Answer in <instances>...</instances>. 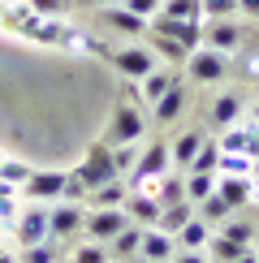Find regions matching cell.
<instances>
[{"instance_id": "1", "label": "cell", "mask_w": 259, "mask_h": 263, "mask_svg": "<svg viewBox=\"0 0 259 263\" xmlns=\"http://www.w3.org/2000/svg\"><path fill=\"white\" fill-rule=\"evenodd\" d=\"M143 134H147V117H143V108H138V100L117 104L113 117H108L104 142H108V147H121V142H138Z\"/></svg>"}, {"instance_id": "2", "label": "cell", "mask_w": 259, "mask_h": 263, "mask_svg": "<svg viewBox=\"0 0 259 263\" xmlns=\"http://www.w3.org/2000/svg\"><path fill=\"white\" fill-rule=\"evenodd\" d=\"M95 26L108 30V35H125V39H143V35H147V17L134 13V9H125L121 0H117V5L95 9Z\"/></svg>"}, {"instance_id": "3", "label": "cell", "mask_w": 259, "mask_h": 263, "mask_svg": "<svg viewBox=\"0 0 259 263\" xmlns=\"http://www.w3.org/2000/svg\"><path fill=\"white\" fill-rule=\"evenodd\" d=\"M108 61H113V69L121 73V78H130V82L147 78V73L160 65V57L147 48V43H125V48H113V52H108Z\"/></svg>"}, {"instance_id": "4", "label": "cell", "mask_w": 259, "mask_h": 263, "mask_svg": "<svg viewBox=\"0 0 259 263\" xmlns=\"http://www.w3.org/2000/svg\"><path fill=\"white\" fill-rule=\"evenodd\" d=\"M186 73H190V82H199V86H216L229 73V57L216 52V48H194L190 61H186Z\"/></svg>"}, {"instance_id": "5", "label": "cell", "mask_w": 259, "mask_h": 263, "mask_svg": "<svg viewBox=\"0 0 259 263\" xmlns=\"http://www.w3.org/2000/svg\"><path fill=\"white\" fill-rule=\"evenodd\" d=\"M73 173H78V177L86 181V190H91V185H104V181H113V177H121V173H117V164H113V147H108L104 138L86 147V160H82Z\"/></svg>"}, {"instance_id": "6", "label": "cell", "mask_w": 259, "mask_h": 263, "mask_svg": "<svg viewBox=\"0 0 259 263\" xmlns=\"http://www.w3.org/2000/svg\"><path fill=\"white\" fill-rule=\"evenodd\" d=\"M147 30H156V35H169V39H177L181 48H203V22H194V17H169V13H156L147 22Z\"/></svg>"}, {"instance_id": "7", "label": "cell", "mask_w": 259, "mask_h": 263, "mask_svg": "<svg viewBox=\"0 0 259 263\" xmlns=\"http://www.w3.org/2000/svg\"><path fill=\"white\" fill-rule=\"evenodd\" d=\"M242 39H246V30L233 17H203V48H216L225 57H233L242 48Z\"/></svg>"}, {"instance_id": "8", "label": "cell", "mask_w": 259, "mask_h": 263, "mask_svg": "<svg viewBox=\"0 0 259 263\" xmlns=\"http://www.w3.org/2000/svg\"><path fill=\"white\" fill-rule=\"evenodd\" d=\"M169 168H173V160H169V142H151V147H143V151H138V164L130 168V185L160 181Z\"/></svg>"}, {"instance_id": "9", "label": "cell", "mask_w": 259, "mask_h": 263, "mask_svg": "<svg viewBox=\"0 0 259 263\" xmlns=\"http://www.w3.org/2000/svg\"><path fill=\"white\" fill-rule=\"evenodd\" d=\"M65 177H69V173H57V168H30V177L22 181V199H26V203H57L61 190H65Z\"/></svg>"}, {"instance_id": "10", "label": "cell", "mask_w": 259, "mask_h": 263, "mask_svg": "<svg viewBox=\"0 0 259 263\" xmlns=\"http://www.w3.org/2000/svg\"><path fill=\"white\" fill-rule=\"evenodd\" d=\"M9 233L17 237L22 250L35 246V242H43V237H48V203H26V207L17 212V220H13Z\"/></svg>"}, {"instance_id": "11", "label": "cell", "mask_w": 259, "mask_h": 263, "mask_svg": "<svg viewBox=\"0 0 259 263\" xmlns=\"http://www.w3.org/2000/svg\"><path fill=\"white\" fill-rule=\"evenodd\" d=\"M82 220H86L82 203H69V199H57V203H48V237H57V242L73 237V233L82 229Z\"/></svg>"}, {"instance_id": "12", "label": "cell", "mask_w": 259, "mask_h": 263, "mask_svg": "<svg viewBox=\"0 0 259 263\" xmlns=\"http://www.w3.org/2000/svg\"><path fill=\"white\" fill-rule=\"evenodd\" d=\"M130 224V216L121 212V207H91V216H86L82 220V229H86V237H91V242H113L117 233H121V229Z\"/></svg>"}, {"instance_id": "13", "label": "cell", "mask_w": 259, "mask_h": 263, "mask_svg": "<svg viewBox=\"0 0 259 263\" xmlns=\"http://www.w3.org/2000/svg\"><path fill=\"white\" fill-rule=\"evenodd\" d=\"M246 117V95L242 91H220L212 100V112H208V125H216V129H229V125H237Z\"/></svg>"}, {"instance_id": "14", "label": "cell", "mask_w": 259, "mask_h": 263, "mask_svg": "<svg viewBox=\"0 0 259 263\" xmlns=\"http://www.w3.org/2000/svg\"><path fill=\"white\" fill-rule=\"evenodd\" d=\"M57 48H65V52H73V57H108V43L104 39H95L91 30H82V26H73V22H65V30H61V43Z\"/></svg>"}, {"instance_id": "15", "label": "cell", "mask_w": 259, "mask_h": 263, "mask_svg": "<svg viewBox=\"0 0 259 263\" xmlns=\"http://www.w3.org/2000/svg\"><path fill=\"white\" fill-rule=\"evenodd\" d=\"M220 151H242V156H259V125L251 121V117H242L237 125L220 129Z\"/></svg>"}, {"instance_id": "16", "label": "cell", "mask_w": 259, "mask_h": 263, "mask_svg": "<svg viewBox=\"0 0 259 263\" xmlns=\"http://www.w3.org/2000/svg\"><path fill=\"white\" fill-rule=\"evenodd\" d=\"M121 212L130 216L134 224H143V229H151L160 220V199L151 190H138V185H130V194H125V203H121Z\"/></svg>"}, {"instance_id": "17", "label": "cell", "mask_w": 259, "mask_h": 263, "mask_svg": "<svg viewBox=\"0 0 259 263\" xmlns=\"http://www.w3.org/2000/svg\"><path fill=\"white\" fill-rule=\"evenodd\" d=\"M203 138H208V129H181V134L169 142V160H173V168H177V173H186V168H190V160L199 156Z\"/></svg>"}, {"instance_id": "18", "label": "cell", "mask_w": 259, "mask_h": 263, "mask_svg": "<svg viewBox=\"0 0 259 263\" xmlns=\"http://www.w3.org/2000/svg\"><path fill=\"white\" fill-rule=\"evenodd\" d=\"M216 194L229 203V212H242V207L255 203V177H220L216 181Z\"/></svg>"}, {"instance_id": "19", "label": "cell", "mask_w": 259, "mask_h": 263, "mask_svg": "<svg viewBox=\"0 0 259 263\" xmlns=\"http://www.w3.org/2000/svg\"><path fill=\"white\" fill-rule=\"evenodd\" d=\"M186 100H190V91H186V86H181V78H177V82H173L156 104H151V112H156V125H173V121L181 117V108H186Z\"/></svg>"}, {"instance_id": "20", "label": "cell", "mask_w": 259, "mask_h": 263, "mask_svg": "<svg viewBox=\"0 0 259 263\" xmlns=\"http://www.w3.org/2000/svg\"><path fill=\"white\" fill-rule=\"evenodd\" d=\"M138 255H143V259H156V263H169L173 255H177V237L151 224V229H143V246H138Z\"/></svg>"}, {"instance_id": "21", "label": "cell", "mask_w": 259, "mask_h": 263, "mask_svg": "<svg viewBox=\"0 0 259 263\" xmlns=\"http://www.w3.org/2000/svg\"><path fill=\"white\" fill-rule=\"evenodd\" d=\"M177 78H181V73H173V69H160V65H156V69H151L147 78H138V82H134V91H138V104H147V108H151V104H156V100H160V95H164V91H169V86L177 82Z\"/></svg>"}, {"instance_id": "22", "label": "cell", "mask_w": 259, "mask_h": 263, "mask_svg": "<svg viewBox=\"0 0 259 263\" xmlns=\"http://www.w3.org/2000/svg\"><path fill=\"white\" fill-rule=\"evenodd\" d=\"M173 237H177V250H203V246H208V237H212V224L203 220L199 212H194V216H190V220L181 224Z\"/></svg>"}, {"instance_id": "23", "label": "cell", "mask_w": 259, "mask_h": 263, "mask_svg": "<svg viewBox=\"0 0 259 263\" xmlns=\"http://www.w3.org/2000/svg\"><path fill=\"white\" fill-rule=\"evenodd\" d=\"M138 246H143V224H134V220H130L121 233H117L113 242H108V255H113L117 263H125V259H134V255H138Z\"/></svg>"}, {"instance_id": "24", "label": "cell", "mask_w": 259, "mask_h": 263, "mask_svg": "<svg viewBox=\"0 0 259 263\" xmlns=\"http://www.w3.org/2000/svg\"><path fill=\"white\" fill-rule=\"evenodd\" d=\"M125 194H130V185H125L121 177H113V181L91 185V190H86V207H121Z\"/></svg>"}, {"instance_id": "25", "label": "cell", "mask_w": 259, "mask_h": 263, "mask_svg": "<svg viewBox=\"0 0 259 263\" xmlns=\"http://www.w3.org/2000/svg\"><path fill=\"white\" fill-rule=\"evenodd\" d=\"M143 39H147V48L156 52L160 61H169V65H186V61H190V48H181V43H177V39H169V35H156V30H147Z\"/></svg>"}, {"instance_id": "26", "label": "cell", "mask_w": 259, "mask_h": 263, "mask_svg": "<svg viewBox=\"0 0 259 263\" xmlns=\"http://www.w3.org/2000/svg\"><path fill=\"white\" fill-rule=\"evenodd\" d=\"M30 13H35V9H30L26 0H0V26L13 30V35H22V26L30 22Z\"/></svg>"}, {"instance_id": "27", "label": "cell", "mask_w": 259, "mask_h": 263, "mask_svg": "<svg viewBox=\"0 0 259 263\" xmlns=\"http://www.w3.org/2000/svg\"><path fill=\"white\" fill-rule=\"evenodd\" d=\"M216 173H220V177H251V173H255V156H242V151H220Z\"/></svg>"}, {"instance_id": "28", "label": "cell", "mask_w": 259, "mask_h": 263, "mask_svg": "<svg viewBox=\"0 0 259 263\" xmlns=\"http://www.w3.org/2000/svg\"><path fill=\"white\" fill-rule=\"evenodd\" d=\"M216 233H225V237H233V242H246V246H255L259 242V224H251V220H242V216H229L225 224H216Z\"/></svg>"}, {"instance_id": "29", "label": "cell", "mask_w": 259, "mask_h": 263, "mask_svg": "<svg viewBox=\"0 0 259 263\" xmlns=\"http://www.w3.org/2000/svg\"><path fill=\"white\" fill-rule=\"evenodd\" d=\"M216 181H220V173H186V199L203 203L208 194H216Z\"/></svg>"}, {"instance_id": "30", "label": "cell", "mask_w": 259, "mask_h": 263, "mask_svg": "<svg viewBox=\"0 0 259 263\" xmlns=\"http://www.w3.org/2000/svg\"><path fill=\"white\" fill-rule=\"evenodd\" d=\"M17 199H22V190H17L13 181L0 177V229H13V220H17Z\"/></svg>"}, {"instance_id": "31", "label": "cell", "mask_w": 259, "mask_h": 263, "mask_svg": "<svg viewBox=\"0 0 259 263\" xmlns=\"http://www.w3.org/2000/svg\"><path fill=\"white\" fill-rule=\"evenodd\" d=\"M17 263H61V246H57V237H43V242L26 246V250L17 255Z\"/></svg>"}, {"instance_id": "32", "label": "cell", "mask_w": 259, "mask_h": 263, "mask_svg": "<svg viewBox=\"0 0 259 263\" xmlns=\"http://www.w3.org/2000/svg\"><path fill=\"white\" fill-rule=\"evenodd\" d=\"M194 207H199V216H203V220H208L212 229H216V224H225V220L233 216V212H229V203H225L220 194H208V199H203V203H194Z\"/></svg>"}, {"instance_id": "33", "label": "cell", "mask_w": 259, "mask_h": 263, "mask_svg": "<svg viewBox=\"0 0 259 263\" xmlns=\"http://www.w3.org/2000/svg\"><path fill=\"white\" fill-rule=\"evenodd\" d=\"M216 160H220V142H216V138H203L199 156L190 160V168H186V173H216Z\"/></svg>"}, {"instance_id": "34", "label": "cell", "mask_w": 259, "mask_h": 263, "mask_svg": "<svg viewBox=\"0 0 259 263\" xmlns=\"http://www.w3.org/2000/svg\"><path fill=\"white\" fill-rule=\"evenodd\" d=\"M113 255H108V246L104 242H91V237H86L82 246H73V255H69V263H108Z\"/></svg>"}, {"instance_id": "35", "label": "cell", "mask_w": 259, "mask_h": 263, "mask_svg": "<svg viewBox=\"0 0 259 263\" xmlns=\"http://www.w3.org/2000/svg\"><path fill=\"white\" fill-rule=\"evenodd\" d=\"M160 13H169V17H194V22H203V9H199V0H160Z\"/></svg>"}, {"instance_id": "36", "label": "cell", "mask_w": 259, "mask_h": 263, "mask_svg": "<svg viewBox=\"0 0 259 263\" xmlns=\"http://www.w3.org/2000/svg\"><path fill=\"white\" fill-rule=\"evenodd\" d=\"M113 164H117V173L125 177V173L138 164V142H121V147H113Z\"/></svg>"}, {"instance_id": "37", "label": "cell", "mask_w": 259, "mask_h": 263, "mask_svg": "<svg viewBox=\"0 0 259 263\" xmlns=\"http://www.w3.org/2000/svg\"><path fill=\"white\" fill-rule=\"evenodd\" d=\"M203 17H237V0H199Z\"/></svg>"}, {"instance_id": "38", "label": "cell", "mask_w": 259, "mask_h": 263, "mask_svg": "<svg viewBox=\"0 0 259 263\" xmlns=\"http://www.w3.org/2000/svg\"><path fill=\"white\" fill-rule=\"evenodd\" d=\"M0 177H5V181H13L17 190H22V181L30 177V164H22V160H0Z\"/></svg>"}, {"instance_id": "39", "label": "cell", "mask_w": 259, "mask_h": 263, "mask_svg": "<svg viewBox=\"0 0 259 263\" xmlns=\"http://www.w3.org/2000/svg\"><path fill=\"white\" fill-rule=\"evenodd\" d=\"M26 5L35 9V13H43V17H65L73 0H26Z\"/></svg>"}, {"instance_id": "40", "label": "cell", "mask_w": 259, "mask_h": 263, "mask_svg": "<svg viewBox=\"0 0 259 263\" xmlns=\"http://www.w3.org/2000/svg\"><path fill=\"white\" fill-rule=\"evenodd\" d=\"M121 5H125V9H134V13H143L147 22L160 13V0H121Z\"/></svg>"}, {"instance_id": "41", "label": "cell", "mask_w": 259, "mask_h": 263, "mask_svg": "<svg viewBox=\"0 0 259 263\" xmlns=\"http://www.w3.org/2000/svg\"><path fill=\"white\" fill-rule=\"evenodd\" d=\"M169 263H212V259H208V250H177Z\"/></svg>"}, {"instance_id": "42", "label": "cell", "mask_w": 259, "mask_h": 263, "mask_svg": "<svg viewBox=\"0 0 259 263\" xmlns=\"http://www.w3.org/2000/svg\"><path fill=\"white\" fill-rule=\"evenodd\" d=\"M237 13H246V17H259V0H237Z\"/></svg>"}, {"instance_id": "43", "label": "cell", "mask_w": 259, "mask_h": 263, "mask_svg": "<svg viewBox=\"0 0 259 263\" xmlns=\"http://www.w3.org/2000/svg\"><path fill=\"white\" fill-rule=\"evenodd\" d=\"M73 5H86V9H104V5H117V0H73Z\"/></svg>"}, {"instance_id": "44", "label": "cell", "mask_w": 259, "mask_h": 263, "mask_svg": "<svg viewBox=\"0 0 259 263\" xmlns=\"http://www.w3.org/2000/svg\"><path fill=\"white\" fill-rule=\"evenodd\" d=\"M233 263H259V255H255V246H251V250H242V255H237Z\"/></svg>"}, {"instance_id": "45", "label": "cell", "mask_w": 259, "mask_h": 263, "mask_svg": "<svg viewBox=\"0 0 259 263\" xmlns=\"http://www.w3.org/2000/svg\"><path fill=\"white\" fill-rule=\"evenodd\" d=\"M0 263H17V255H9V250L0 246Z\"/></svg>"}, {"instance_id": "46", "label": "cell", "mask_w": 259, "mask_h": 263, "mask_svg": "<svg viewBox=\"0 0 259 263\" xmlns=\"http://www.w3.org/2000/svg\"><path fill=\"white\" fill-rule=\"evenodd\" d=\"M246 117H251V121L259 125V104H251V112H246Z\"/></svg>"}, {"instance_id": "47", "label": "cell", "mask_w": 259, "mask_h": 263, "mask_svg": "<svg viewBox=\"0 0 259 263\" xmlns=\"http://www.w3.org/2000/svg\"><path fill=\"white\" fill-rule=\"evenodd\" d=\"M125 263H156V259H143V255H134V259H125Z\"/></svg>"}, {"instance_id": "48", "label": "cell", "mask_w": 259, "mask_h": 263, "mask_svg": "<svg viewBox=\"0 0 259 263\" xmlns=\"http://www.w3.org/2000/svg\"><path fill=\"white\" fill-rule=\"evenodd\" d=\"M251 177H259V156H255V173H251Z\"/></svg>"}, {"instance_id": "49", "label": "cell", "mask_w": 259, "mask_h": 263, "mask_svg": "<svg viewBox=\"0 0 259 263\" xmlns=\"http://www.w3.org/2000/svg\"><path fill=\"white\" fill-rule=\"evenodd\" d=\"M255 199H259V177H255Z\"/></svg>"}]
</instances>
